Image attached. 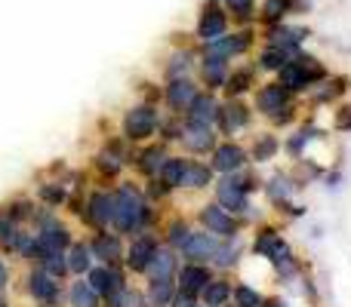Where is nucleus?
Wrapping results in <instances>:
<instances>
[{"instance_id": "39", "label": "nucleus", "mask_w": 351, "mask_h": 307, "mask_svg": "<svg viewBox=\"0 0 351 307\" xmlns=\"http://www.w3.org/2000/svg\"><path fill=\"white\" fill-rule=\"evenodd\" d=\"M90 286L96 292H108V286H111V267H96V271H90Z\"/></svg>"}, {"instance_id": "24", "label": "nucleus", "mask_w": 351, "mask_h": 307, "mask_svg": "<svg viewBox=\"0 0 351 307\" xmlns=\"http://www.w3.org/2000/svg\"><path fill=\"white\" fill-rule=\"evenodd\" d=\"M90 252L96 255V258L114 261V258H121V243H117V237H111V234H99L96 240H93Z\"/></svg>"}, {"instance_id": "6", "label": "nucleus", "mask_w": 351, "mask_h": 307, "mask_svg": "<svg viewBox=\"0 0 351 307\" xmlns=\"http://www.w3.org/2000/svg\"><path fill=\"white\" fill-rule=\"evenodd\" d=\"M228 34V12L219 10L216 3H210L204 12H200V22H197V37L204 43L216 40V37Z\"/></svg>"}, {"instance_id": "23", "label": "nucleus", "mask_w": 351, "mask_h": 307, "mask_svg": "<svg viewBox=\"0 0 351 307\" xmlns=\"http://www.w3.org/2000/svg\"><path fill=\"white\" fill-rule=\"evenodd\" d=\"M204 80L210 86H225V80H228V59L206 55V62H204Z\"/></svg>"}, {"instance_id": "26", "label": "nucleus", "mask_w": 351, "mask_h": 307, "mask_svg": "<svg viewBox=\"0 0 351 307\" xmlns=\"http://www.w3.org/2000/svg\"><path fill=\"white\" fill-rule=\"evenodd\" d=\"M293 55H296V53H287V49L271 46V43H268L265 53L259 55V68H265V71H280V68H284L287 62L293 59Z\"/></svg>"}, {"instance_id": "29", "label": "nucleus", "mask_w": 351, "mask_h": 307, "mask_svg": "<svg viewBox=\"0 0 351 307\" xmlns=\"http://www.w3.org/2000/svg\"><path fill=\"white\" fill-rule=\"evenodd\" d=\"M71 307H99V292L90 283L71 286Z\"/></svg>"}, {"instance_id": "22", "label": "nucleus", "mask_w": 351, "mask_h": 307, "mask_svg": "<svg viewBox=\"0 0 351 307\" xmlns=\"http://www.w3.org/2000/svg\"><path fill=\"white\" fill-rule=\"evenodd\" d=\"M145 271L152 273V280H167V277H173V271H176V255L167 252V249H158V252H154V258H152V265H148Z\"/></svg>"}, {"instance_id": "37", "label": "nucleus", "mask_w": 351, "mask_h": 307, "mask_svg": "<svg viewBox=\"0 0 351 307\" xmlns=\"http://www.w3.org/2000/svg\"><path fill=\"white\" fill-rule=\"evenodd\" d=\"M234 302H237V307H262V295L259 292H253L250 286H237Z\"/></svg>"}, {"instance_id": "33", "label": "nucleus", "mask_w": 351, "mask_h": 307, "mask_svg": "<svg viewBox=\"0 0 351 307\" xmlns=\"http://www.w3.org/2000/svg\"><path fill=\"white\" fill-rule=\"evenodd\" d=\"M40 261H43V271H47V273H53L56 280H59V277H65V273H68L65 252H47Z\"/></svg>"}, {"instance_id": "7", "label": "nucleus", "mask_w": 351, "mask_h": 307, "mask_svg": "<svg viewBox=\"0 0 351 307\" xmlns=\"http://www.w3.org/2000/svg\"><path fill=\"white\" fill-rule=\"evenodd\" d=\"M200 222H204V228L210 230V234L228 237V240L237 234V224H234V218H231L228 212L222 209V206H204V209H200Z\"/></svg>"}, {"instance_id": "3", "label": "nucleus", "mask_w": 351, "mask_h": 307, "mask_svg": "<svg viewBox=\"0 0 351 307\" xmlns=\"http://www.w3.org/2000/svg\"><path fill=\"white\" fill-rule=\"evenodd\" d=\"M154 129H158V114H154V108H148V105L133 108L127 114V120H123V133L133 142H142V139H148V135H154Z\"/></svg>"}, {"instance_id": "45", "label": "nucleus", "mask_w": 351, "mask_h": 307, "mask_svg": "<svg viewBox=\"0 0 351 307\" xmlns=\"http://www.w3.org/2000/svg\"><path fill=\"white\" fill-rule=\"evenodd\" d=\"M99 166H102L105 172L114 175L117 169H121V160H117V154H102V157H99Z\"/></svg>"}, {"instance_id": "25", "label": "nucleus", "mask_w": 351, "mask_h": 307, "mask_svg": "<svg viewBox=\"0 0 351 307\" xmlns=\"http://www.w3.org/2000/svg\"><path fill=\"white\" fill-rule=\"evenodd\" d=\"M200 295H204V304L206 307H222L231 298V286L222 283V280H210V283L200 289Z\"/></svg>"}, {"instance_id": "17", "label": "nucleus", "mask_w": 351, "mask_h": 307, "mask_svg": "<svg viewBox=\"0 0 351 307\" xmlns=\"http://www.w3.org/2000/svg\"><path fill=\"white\" fill-rule=\"evenodd\" d=\"M194 96H197V90H194V83L188 77H176L173 83L167 86V102H170L176 111H185L188 105L194 102Z\"/></svg>"}, {"instance_id": "9", "label": "nucleus", "mask_w": 351, "mask_h": 307, "mask_svg": "<svg viewBox=\"0 0 351 307\" xmlns=\"http://www.w3.org/2000/svg\"><path fill=\"white\" fill-rule=\"evenodd\" d=\"M185 111L188 123H197V126H213L219 120V102L213 96H194V102Z\"/></svg>"}, {"instance_id": "41", "label": "nucleus", "mask_w": 351, "mask_h": 307, "mask_svg": "<svg viewBox=\"0 0 351 307\" xmlns=\"http://www.w3.org/2000/svg\"><path fill=\"white\" fill-rule=\"evenodd\" d=\"M290 191H293V187H290V181H287V178H274V181H271V187H268V197L278 200V203H280V200L290 197Z\"/></svg>"}, {"instance_id": "14", "label": "nucleus", "mask_w": 351, "mask_h": 307, "mask_svg": "<svg viewBox=\"0 0 351 307\" xmlns=\"http://www.w3.org/2000/svg\"><path fill=\"white\" fill-rule=\"evenodd\" d=\"M287 96H290V90H287V86H280V83L265 86V90L259 92V111H265V114L278 117L280 111L290 108V105H287Z\"/></svg>"}, {"instance_id": "31", "label": "nucleus", "mask_w": 351, "mask_h": 307, "mask_svg": "<svg viewBox=\"0 0 351 307\" xmlns=\"http://www.w3.org/2000/svg\"><path fill=\"white\" fill-rule=\"evenodd\" d=\"M148 298H152L154 307H167V304H170L173 302V283H170V277H167V280H154Z\"/></svg>"}, {"instance_id": "2", "label": "nucleus", "mask_w": 351, "mask_h": 307, "mask_svg": "<svg viewBox=\"0 0 351 307\" xmlns=\"http://www.w3.org/2000/svg\"><path fill=\"white\" fill-rule=\"evenodd\" d=\"M317 80H324V68L317 65V59H311V55L296 53L280 68V86H287V90H305V86L317 83Z\"/></svg>"}, {"instance_id": "10", "label": "nucleus", "mask_w": 351, "mask_h": 307, "mask_svg": "<svg viewBox=\"0 0 351 307\" xmlns=\"http://www.w3.org/2000/svg\"><path fill=\"white\" fill-rule=\"evenodd\" d=\"M305 37H308V28H290V25H284V22H278L271 31H268V43L287 49V53H296L299 43H302Z\"/></svg>"}, {"instance_id": "13", "label": "nucleus", "mask_w": 351, "mask_h": 307, "mask_svg": "<svg viewBox=\"0 0 351 307\" xmlns=\"http://www.w3.org/2000/svg\"><path fill=\"white\" fill-rule=\"evenodd\" d=\"M53 273H47V271H34L28 277V289H31V295L37 298V302H43V304H56V298H59V286L53 283Z\"/></svg>"}, {"instance_id": "40", "label": "nucleus", "mask_w": 351, "mask_h": 307, "mask_svg": "<svg viewBox=\"0 0 351 307\" xmlns=\"http://www.w3.org/2000/svg\"><path fill=\"white\" fill-rule=\"evenodd\" d=\"M274 154H278V142H274L271 135H265V139H262L259 145L253 148V157H256V160H271Z\"/></svg>"}, {"instance_id": "15", "label": "nucleus", "mask_w": 351, "mask_h": 307, "mask_svg": "<svg viewBox=\"0 0 351 307\" xmlns=\"http://www.w3.org/2000/svg\"><path fill=\"white\" fill-rule=\"evenodd\" d=\"M182 255L185 258H213L219 249V243L210 234H188V240L182 243Z\"/></svg>"}, {"instance_id": "35", "label": "nucleus", "mask_w": 351, "mask_h": 307, "mask_svg": "<svg viewBox=\"0 0 351 307\" xmlns=\"http://www.w3.org/2000/svg\"><path fill=\"white\" fill-rule=\"evenodd\" d=\"M222 3H225V10L234 12V16H237V18H243V22H247V18H253L256 0H222Z\"/></svg>"}, {"instance_id": "5", "label": "nucleus", "mask_w": 351, "mask_h": 307, "mask_svg": "<svg viewBox=\"0 0 351 307\" xmlns=\"http://www.w3.org/2000/svg\"><path fill=\"white\" fill-rule=\"evenodd\" d=\"M250 181L247 178H225L222 185H219V206L222 209H231V212H247L250 209Z\"/></svg>"}, {"instance_id": "20", "label": "nucleus", "mask_w": 351, "mask_h": 307, "mask_svg": "<svg viewBox=\"0 0 351 307\" xmlns=\"http://www.w3.org/2000/svg\"><path fill=\"white\" fill-rule=\"evenodd\" d=\"M210 283V271L206 267H200V265H185L179 271V286H182V292H191V295H197L204 286Z\"/></svg>"}, {"instance_id": "44", "label": "nucleus", "mask_w": 351, "mask_h": 307, "mask_svg": "<svg viewBox=\"0 0 351 307\" xmlns=\"http://www.w3.org/2000/svg\"><path fill=\"white\" fill-rule=\"evenodd\" d=\"M40 197L47 200V203H53V206H59L62 200H65V191H62V187H40Z\"/></svg>"}, {"instance_id": "4", "label": "nucleus", "mask_w": 351, "mask_h": 307, "mask_svg": "<svg viewBox=\"0 0 351 307\" xmlns=\"http://www.w3.org/2000/svg\"><path fill=\"white\" fill-rule=\"evenodd\" d=\"M253 46V34L250 31H237V34H222L216 40L206 43V55H216V59H234V55L247 53Z\"/></svg>"}, {"instance_id": "21", "label": "nucleus", "mask_w": 351, "mask_h": 307, "mask_svg": "<svg viewBox=\"0 0 351 307\" xmlns=\"http://www.w3.org/2000/svg\"><path fill=\"white\" fill-rule=\"evenodd\" d=\"M219 120H222V129H225V133H234V129L247 126L250 114H247V108H243V105L231 102V105H225V108L219 105Z\"/></svg>"}, {"instance_id": "48", "label": "nucleus", "mask_w": 351, "mask_h": 307, "mask_svg": "<svg viewBox=\"0 0 351 307\" xmlns=\"http://www.w3.org/2000/svg\"><path fill=\"white\" fill-rule=\"evenodd\" d=\"M6 280H10V273H6V267L0 265V289H3V286H6Z\"/></svg>"}, {"instance_id": "43", "label": "nucleus", "mask_w": 351, "mask_h": 307, "mask_svg": "<svg viewBox=\"0 0 351 307\" xmlns=\"http://www.w3.org/2000/svg\"><path fill=\"white\" fill-rule=\"evenodd\" d=\"M188 234H191V230H188V224L185 222H176L170 228V243H173V246H182V243L188 240Z\"/></svg>"}, {"instance_id": "46", "label": "nucleus", "mask_w": 351, "mask_h": 307, "mask_svg": "<svg viewBox=\"0 0 351 307\" xmlns=\"http://www.w3.org/2000/svg\"><path fill=\"white\" fill-rule=\"evenodd\" d=\"M173 307H194V295L191 292H182V295H173Z\"/></svg>"}, {"instance_id": "16", "label": "nucleus", "mask_w": 351, "mask_h": 307, "mask_svg": "<svg viewBox=\"0 0 351 307\" xmlns=\"http://www.w3.org/2000/svg\"><path fill=\"white\" fill-rule=\"evenodd\" d=\"M243 160H247L243 148H237V145H219L216 154H213V169H219V172H237V169L243 166Z\"/></svg>"}, {"instance_id": "18", "label": "nucleus", "mask_w": 351, "mask_h": 307, "mask_svg": "<svg viewBox=\"0 0 351 307\" xmlns=\"http://www.w3.org/2000/svg\"><path fill=\"white\" fill-rule=\"evenodd\" d=\"M154 252H158V246H154V240H148V237H142V240H136L133 246H130V258H127L130 271L142 273L148 265H152Z\"/></svg>"}, {"instance_id": "34", "label": "nucleus", "mask_w": 351, "mask_h": 307, "mask_svg": "<svg viewBox=\"0 0 351 307\" xmlns=\"http://www.w3.org/2000/svg\"><path fill=\"white\" fill-rule=\"evenodd\" d=\"M188 71H191V55H188V53H176L170 59V65H167V74L176 80V77H188Z\"/></svg>"}, {"instance_id": "27", "label": "nucleus", "mask_w": 351, "mask_h": 307, "mask_svg": "<svg viewBox=\"0 0 351 307\" xmlns=\"http://www.w3.org/2000/svg\"><path fill=\"white\" fill-rule=\"evenodd\" d=\"M213 178L210 166H200V163H185V175H182V185L188 187H206Z\"/></svg>"}, {"instance_id": "42", "label": "nucleus", "mask_w": 351, "mask_h": 307, "mask_svg": "<svg viewBox=\"0 0 351 307\" xmlns=\"http://www.w3.org/2000/svg\"><path fill=\"white\" fill-rule=\"evenodd\" d=\"M213 258H216V265L231 267V265H234V261H237V246H219Z\"/></svg>"}, {"instance_id": "28", "label": "nucleus", "mask_w": 351, "mask_h": 307, "mask_svg": "<svg viewBox=\"0 0 351 307\" xmlns=\"http://www.w3.org/2000/svg\"><path fill=\"white\" fill-rule=\"evenodd\" d=\"M164 163H167V151H164V148H160V145L148 148V151L139 157V169H142V172H145V175H158Z\"/></svg>"}, {"instance_id": "47", "label": "nucleus", "mask_w": 351, "mask_h": 307, "mask_svg": "<svg viewBox=\"0 0 351 307\" xmlns=\"http://www.w3.org/2000/svg\"><path fill=\"white\" fill-rule=\"evenodd\" d=\"M336 126H339V129H351V108H342V114H339V120H336Z\"/></svg>"}, {"instance_id": "1", "label": "nucleus", "mask_w": 351, "mask_h": 307, "mask_svg": "<svg viewBox=\"0 0 351 307\" xmlns=\"http://www.w3.org/2000/svg\"><path fill=\"white\" fill-rule=\"evenodd\" d=\"M145 218H148V206L142 200V193L133 185H123L114 193V218H111V224L117 230H123V234H133V230H139L145 224Z\"/></svg>"}, {"instance_id": "30", "label": "nucleus", "mask_w": 351, "mask_h": 307, "mask_svg": "<svg viewBox=\"0 0 351 307\" xmlns=\"http://www.w3.org/2000/svg\"><path fill=\"white\" fill-rule=\"evenodd\" d=\"M182 175H185V160H176V157H167V163L160 166V181L167 187L182 185Z\"/></svg>"}, {"instance_id": "12", "label": "nucleus", "mask_w": 351, "mask_h": 307, "mask_svg": "<svg viewBox=\"0 0 351 307\" xmlns=\"http://www.w3.org/2000/svg\"><path fill=\"white\" fill-rule=\"evenodd\" d=\"M179 139L185 142L188 151H197V154L210 151V148L216 145V135H213V126H197V123H188V126L182 129Z\"/></svg>"}, {"instance_id": "11", "label": "nucleus", "mask_w": 351, "mask_h": 307, "mask_svg": "<svg viewBox=\"0 0 351 307\" xmlns=\"http://www.w3.org/2000/svg\"><path fill=\"white\" fill-rule=\"evenodd\" d=\"M86 218L96 228H108L114 218V193H93L90 206H86Z\"/></svg>"}, {"instance_id": "8", "label": "nucleus", "mask_w": 351, "mask_h": 307, "mask_svg": "<svg viewBox=\"0 0 351 307\" xmlns=\"http://www.w3.org/2000/svg\"><path fill=\"white\" fill-rule=\"evenodd\" d=\"M256 252H262V255H268V258L274 261V265L280 267V271H290V246H287L284 240H280L274 230H265V234L256 240Z\"/></svg>"}, {"instance_id": "36", "label": "nucleus", "mask_w": 351, "mask_h": 307, "mask_svg": "<svg viewBox=\"0 0 351 307\" xmlns=\"http://www.w3.org/2000/svg\"><path fill=\"white\" fill-rule=\"evenodd\" d=\"M250 80H253V71H234L228 74V80H225V90L234 96V92H243L250 86Z\"/></svg>"}, {"instance_id": "19", "label": "nucleus", "mask_w": 351, "mask_h": 307, "mask_svg": "<svg viewBox=\"0 0 351 307\" xmlns=\"http://www.w3.org/2000/svg\"><path fill=\"white\" fill-rule=\"evenodd\" d=\"M296 10H305V0H265L262 3V22L278 25L284 22L287 12H296Z\"/></svg>"}, {"instance_id": "38", "label": "nucleus", "mask_w": 351, "mask_h": 307, "mask_svg": "<svg viewBox=\"0 0 351 307\" xmlns=\"http://www.w3.org/2000/svg\"><path fill=\"white\" fill-rule=\"evenodd\" d=\"M19 230H16V224L10 222V218H0V243L3 246H10V249H16V243H19Z\"/></svg>"}, {"instance_id": "32", "label": "nucleus", "mask_w": 351, "mask_h": 307, "mask_svg": "<svg viewBox=\"0 0 351 307\" xmlns=\"http://www.w3.org/2000/svg\"><path fill=\"white\" fill-rule=\"evenodd\" d=\"M90 246H84V243H77V246L71 249V255H68V271L74 273H86V267H90Z\"/></svg>"}]
</instances>
